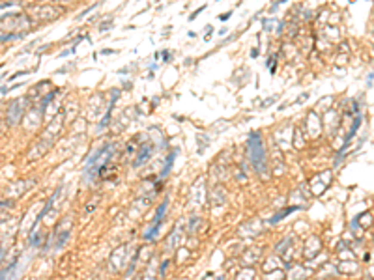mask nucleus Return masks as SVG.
Masks as SVG:
<instances>
[{
  "instance_id": "1a4fd4ad",
  "label": "nucleus",
  "mask_w": 374,
  "mask_h": 280,
  "mask_svg": "<svg viewBox=\"0 0 374 280\" xmlns=\"http://www.w3.org/2000/svg\"><path fill=\"white\" fill-rule=\"evenodd\" d=\"M230 15H232V11H228V13H224V15H221V21H227V19L230 17Z\"/></svg>"
},
{
  "instance_id": "f257e3e1",
  "label": "nucleus",
  "mask_w": 374,
  "mask_h": 280,
  "mask_svg": "<svg viewBox=\"0 0 374 280\" xmlns=\"http://www.w3.org/2000/svg\"><path fill=\"white\" fill-rule=\"evenodd\" d=\"M247 153H249V159L255 170L262 176V174L267 172L266 166V151H264V144H262V136L258 133H251L249 140H247Z\"/></svg>"
},
{
  "instance_id": "20e7f679",
  "label": "nucleus",
  "mask_w": 374,
  "mask_h": 280,
  "mask_svg": "<svg viewBox=\"0 0 374 280\" xmlns=\"http://www.w3.org/2000/svg\"><path fill=\"white\" fill-rule=\"evenodd\" d=\"M298 209H299V206H294V207H286V209H283V211H281V213H277V215H273V217H271V219H270V222H271V224H275V222H279V220H283V219H284V217H286V215H290L292 211H298Z\"/></svg>"
},
{
  "instance_id": "9b49d317",
  "label": "nucleus",
  "mask_w": 374,
  "mask_h": 280,
  "mask_svg": "<svg viewBox=\"0 0 374 280\" xmlns=\"http://www.w3.org/2000/svg\"><path fill=\"white\" fill-rule=\"evenodd\" d=\"M163 54H165V62H168V60H170V52H168V51H165Z\"/></svg>"
},
{
  "instance_id": "423d86ee",
  "label": "nucleus",
  "mask_w": 374,
  "mask_h": 280,
  "mask_svg": "<svg viewBox=\"0 0 374 280\" xmlns=\"http://www.w3.org/2000/svg\"><path fill=\"white\" fill-rule=\"evenodd\" d=\"M167 207H168V200H165L163 204H159V209H157V213H155V220L153 222H161L163 220V215L167 211Z\"/></svg>"
},
{
  "instance_id": "f03ea898",
  "label": "nucleus",
  "mask_w": 374,
  "mask_h": 280,
  "mask_svg": "<svg viewBox=\"0 0 374 280\" xmlns=\"http://www.w3.org/2000/svg\"><path fill=\"white\" fill-rule=\"evenodd\" d=\"M150 153H152V146L150 144H142V148H140L138 151V155H137V161L133 163V166H140V164H144L148 159H150Z\"/></svg>"
},
{
  "instance_id": "9d476101",
  "label": "nucleus",
  "mask_w": 374,
  "mask_h": 280,
  "mask_svg": "<svg viewBox=\"0 0 374 280\" xmlns=\"http://www.w3.org/2000/svg\"><path fill=\"white\" fill-rule=\"evenodd\" d=\"M251 56H253V58H256V56H258V49H253V51H251Z\"/></svg>"
},
{
  "instance_id": "6e6552de",
  "label": "nucleus",
  "mask_w": 374,
  "mask_h": 280,
  "mask_svg": "<svg viewBox=\"0 0 374 280\" xmlns=\"http://www.w3.org/2000/svg\"><path fill=\"white\" fill-rule=\"evenodd\" d=\"M168 263H170V262H163V265H161V275H165V271H167V267H168Z\"/></svg>"
},
{
  "instance_id": "0eeeda50",
  "label": "nucleus",
  "mask_w": 374,
  "mask_h": 280,
  "mask_svg": "<svg viewBox=\"0 0 374 280\" xmlns=\"http://www.w3.org/2000/svg\"><path fill=\"white\" fill-rule=\"evenodd\" d=\"M174 157H176V153H170V155H168V161H167V166L163 168V172H161V176H167L168 174V170H170V166H172V163H174Z\"/></svg>"
},
{
  "instance_id": "f8f14e48",
  "label": "nucleus",
  "mask_w": 374,
  "mask_h": 280,
  "mask_svg": "<svg viewBox=\"0 0 374 280\" xmlns=\"http://www.w3.org/2000/svg\"><path fill=\"white\" fill-rule=\"evenodd\" d=\"M2 256H4V250H2V248H0V258H2Z\"/></svg>"
},
{
  "instance_id": "7ed1b4c3",
  "label": "nucleus",
  "mask_w": 374,
  "mask_h": 280,
  "mask_svg": "<svg viewBox=\"0 0 374 280\" xmlns=\"http://www.w3.org/2000/svg\"><path fill=\"white\" fill-rule=\"evenodd\" d=\"M58 194H60V189H56V191H54V194H53V198H51V200H49V202H47V206H45L43 209H41V213L38 215V219H36V222H34V224H32V232H34V230H36V226H38V222H39V220H41V219H43V217L47 215V211H49V209H51V207H53V204H54V200H56V196H58Z\"/></svg>"
},
{
  "instance_id": "39448f33",
  "label": "nucleus",
  "mask_w": 374,
  "mask_h": 280,
  "mask_svg": "<svg viewBox=\"0 0 374 280\" xmlns=\"http://www.w3.org/2000/svg\"><path fill=\"white\" fill-rule=\"evenodd\" d=\"M159 226H161V222H153V226L144 234V239H146V241L155 239V235H157V232H159Z\"/></svg>"
}]
</instances>
